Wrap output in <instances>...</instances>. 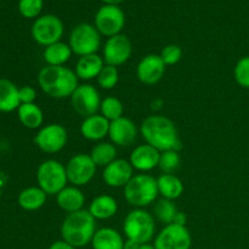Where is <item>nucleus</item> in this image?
Here are the masks:
<instances>
[{
    "label": "nucleus",
    "instance_id": "obj_1",
    "mask_svg": "<svg viewBox=\"0 0 249 249\" xmlns=\"http://www.w3.org/2000/svg\"><path fill=\"white\" fill-rule=\"evenodd\" d=\"M140 133L146 143L157 148L160 152L168 150H181V141L174 122L165 116L153 114L142 121Z\"/></svg>",
    "mask_w": 249,
    "mask_h": 249
},
{
    "label": "nucleus",
    "instance_id": "obj_2",
    "mask_svg": "<svg viewBox=\"0 0 249 249\" xmlns=\"http://www.w3.org/2000/svg\"><path fill=\"white\" fill-rule=\"evenodd\" d=\"M38 84L48 96L53 99L71 97L79 87V78L74 71L66 66H48L41 68L38 74Z\"/></svg>",
    "mask_w": 249,
    "mask_h": 249
},
{
    "label": "nucleus",
    "instance_id": "obj_3",
    "mask_svg": "<svg viewBox=\"0 0 249 249\" xmlns=\"http://www.w3.org/2000/svg\"><path fill=\"white\" fill-rule=\"evenodd\" d=\"M96 232V219L87 209L70 213L61 225L62 240L75 248H83L91 243Z\"/></svg>",
    "mask_w": 249,
    "mask_h": 249
},
{
    "label": "nucleus",
    "instance_id": "obj_4",
    "mask_svg": "<svg viewBox=\"0 0 249 249\" xmlns=\"http://www.w3.org/2000/svg\"><path fill=\"white\" fill-rule=\"evenodd\" d=\"M157 179L150 174H136L124 187V198L130 206L141 208L152 204L157 199Z\"/></svg>",
    "mask_w": 249,
    "mask_h": 249
},
{
    "label": "nucleus",
    "instance_id": "obj_5",
    "mask_svg": "<svg viewBox=\"0 0 249 249\" xmlns=\"http://www.w3.org/2000/svg\"><path fill=\"white\" fill-rule=\"evenodd\" d=\"M123 232L128 240L136 241L141 245L150 243L156 233L155 216L145 209H134L124 219Z\"/></svg>",
    "mask_w": 249,
    "mask_h": 249
},
{
    "label": "nucleus",
    "instance_id": "obj_6",
    "mask_svg": "<svg viewBox=\"0 0 249 249\" xmlns=\"http://www.w3.org/2000/svg\"><path fill=\"white\" fill-rule=\"evenodd\" d=\"M36 181L48 196H56L67 186L66 165L56 160H44L36 170Z\"/></svg>",
    "mask_w": 249,
    "mask_h": 249
},
{
    "label": "nucleus",
    "instance_id": "obj_7",
    "mask_svg": "<svg viewBox=\"0 0 249 249\" xmlns=\"http://www.w3.org/2000/svg\"><path fill=\"white\" fill-rule=\"evenodd\" d=\"M68 45L79 57L96 53L101 46V34L90 23H79L72 29Z\"/></svg>",
    "mask_w": 249,
    "mask_h": 249
},
{
    "label": "nucleus",
    "instance_id": "obj_8",
    "mask_svg": "<svg viewBox=\"0 0 249 249\" xmlns=\"http://www.w3.org/2000/svg\"><path fill=\"white\" fill-rule=\"evenodd\" d=\"M65 32L62 21L55 15H44L38 17L32 26V36L38 44L49 46L61 41Z\"/></svg>",
    "mask_w": 249,
    "mask_h": 249
},
{
    "label": "nucleus",
    "instance_id": "obj_9",
    "mask_svg": "<svg viewBox=\"0 0 249 249\" xmlns=\"http://www.w3.org/2000/svg\"><path fill=\"white\" fill-rule=\"evenodd\" d=\"M125 26V15L118 5L105 4L95 15V27L101 36H111L121 34Z\"/></svg>",
    "mask_w": 249,
    "mask_h": 249
},
{
    "label": "nucleus",
    "instance_id": "obj_10",
    "mask_svg": "<svg viewBox=\"0 0 249 249\" xmlns=\"http://www.w3.org/2000/svg\"><path fill=\"white\" fill-rule=\"evenodd\" d=\"M67 129L57 123H51L39 129L34 138V142L40 151L48 155H55L62 151L67 145Z\"/></svg>",
    "mask_w": 249,
    "mask_h": 249
},
{
    "label": "nucleus",
    "instance_id": "obj_11",
    "mask_svg": "<svg viewBox=\"0 0 249 249\" xmlns=\"http://www.w3.org/2000/svg\"><path fill=\"white\" fill-rule=\"evenodd\" d=\"M96 168V164L92 162L90 155L77 153L71 157L66 164L68 182L77 187L85 186L94 179Z\"/></svg>",
    "mask_w": 249,
    "mask_h": 249
},
{
    "label": "nucleus",
    "instance_id": "obj_12",
    "mask_svg": "<svg viewBox=\"0 0 249 249\" xmlns=\"http://www.w3.org/2000/svg\"><path fill=\"white\" fill-rule=\"evenodd\" d=\"M101 101L99 90L91 84L79 85L71 96L73 109L84 118L97 114V111H100V106H101Z\"/></svg>",
    "mask_w": 249,
    "mask_h": 249
},
{
    "label": "nucleus",
    "instance_id": "obj_13",
    "mask_svg": "<svg viewBox=\"0 0 249 249\" xmlns=\"http://www.w3.org/2000/svg\"><path fill=\"white\" fill-rule=\"evenodd\" d=\"M156 249H191L192 236L186 226L165 225L155 237Z\"/></svg>",
    "mask_w": 249,
    "mask_h": 249
},
{
    "label": "nucleus",
    "instance_id": "obj_14",
    "mask_svg": "<svg viewBox=\"0 0 249 249\" xmlns=\"http://www.w3.org/2000/svg\"><path fill=\"white\" fill-rule=\"evenodd\" d=\"M131 53H133V45L130 39L125 34H117L106 40L102 58L106 65L118 67L124 65L131 57Z\"/></svg>",
    "mask_w": 249,
    "mask_h": 249
},
{
    "label": "nucleus",
    "instance_id": "obj_15",
    "mask_svg": "<svg viewBox=\"0 0 249 249\" xmlns=\"http://www.w3.org/2000/svg\"><path fill=\"white\" fill-rule=\"evenodd\" d=\"M165 63L163 62L160 55L150 53L140 60L136 67V77L142 84L155 85L162 80L165 74Z\"/></svg>",
    "mask_w": 249,
    "mask_h": 249
},
{
    "label": "nucleus",
    "instance_id": "obj_16",
    "mask_svg": "<svg viewBox=\"0 0 249 249\" xmlns=\"http://www.w3.org/2000/svg\"><path fill=\"white\" fill-rule=\"evenodd\" d=\"M134 168L130 162L122 158H117L111 164L104 168L102 179L109 187H125V185L133 179Z\"/></svg>",
    "mask_w": 249,
    "mask_h": 249
},
{
    "label": "nucleus",
    "instance_id": "obj_17",
    "mask_svg": "<svg viewBox=\"0 0 249 249\" xmlns=\"http://www.w3.org/2000/svg\"><path fill=\"white\" fill-rule=\"evenodd\" d=\"M108 136L111 142L119 147H128L133 145L138 136V128L130 118L121 117L109 124Z\"/></svg>",
    "mask_w": 249,
    "mask_h": 249
},
{
    "label": "nucleus",
    "instance_id": "obj_18",
    "mask_svg": "<svg viewBox=\"0 0 249 249\" xmlns=\"http://www.w3.org/2000/svg\"><path fill=\"white\" fill-rule=\"evenodd\" d=\"M160 152L157 148L152 147L148 143L139 145L131 151L129 162L133 165V168L139 172H150L155 168H158L160 163Z\"/></svg>",
    "mask_w": 249,
    "mask_h": 249
},
{
    "label": "nucleus",
    "instance_id": "obj_19",
    "mask_svg": "<svg viewBox=\"0 0 249 249\" xmlns=\"http://www.w3.org/2000/svg\"><path fill=\"white\" fill-rule=\"evenodd\" d=\"M111 122L101 114H94L84 118L80 124V134L89 141H100L108 135Z\"/></svg>",
    "mask_w": 249,
    "mask_h": 249
},
{
    "label": "nucleus",
    "instance_id": "obj_20",
    "mask_svg": "<svg viewBox=\"0 0 249 249\" xmlns=\"http://www.w3.org/2000/svg\"><path fill=\"white\" fill-rule=\"evenodd\" d=\"M56 202L57 206L66 213H74V212L82 211L85 204V196L82 190L77 186H66L56 195Z\"/></svg>",
    "mask_w": 249,
    "mask_h": 249
},
{
    "label": "nucleus",
    "instance_id": "obj_21",
    "mask_svg": "<svg viewBox=\"0 0 249 249\" xmlns=\"http://www.w3.org/2000/svg\"><path fill=\"white\" fill-rule=\"evenodd\" d=\"M104 66V58L97 53H92V55L79 57V60L77 61V65H75L74 72L79 79L91 80L94 78H97Z\"/></svg>",
    "mask_w": 249,
    "mask_h": 249
},
{
    "label": "nucleus",
    "instance_id": "obj_22",
    "mask_svg": "<svg viewBox=\"0 0 249 249\" xmlns=\"http://www.w3.org/2000/svg\"><path fill=\"white\" fill-rule=\"evenodd\" d=\"M88 211L96 220H107L117 214L118 203L109 195H100L92 199Z\"/></svg>",
    "mask_w": 249,
    "mask_h": 249
},
{
    "label": "nucleus",
    "instance_id": "obj_23",
    "mask_svg": "<svg viewBox=\"0 0 249 249\" xmlns=\"http://www.w3.org/2000/svg\"><path fill=\"white\" fill-rule=\"evenodd\" d=\"M124 238L116 229L102 228L96 230L91 241L92 249H123Z\"/></svg>",
    "mask_w": 249,
    "mask_h": 249
},
{
    "label": "nucleus",
    "instance_id": "obj_24",
    "mask_svg": "<svg viewBox=\"0 0 249 249\" xmlns=\"http://www.w3.org/2000/svg\"><path fill=\"white\" fill-rule=\"evenodd\" d=\"M158 192L162 198L175 201L184 194V184L175 174H162L157 179Z\"/></svg>",
    "mask_w": 249,
    "mask_h": 249
},
{
    "label": "nucleus",
    "instance_id": "obj_25",
    "mask_svg": "<svg viewBox=\"0 0 249 249\" xmlns=\"http://www.w3.org/2000/svg\"><path fill=\"white\" fill-rule=\"evenodd\" d=\"M19 105L18 88L11 80L0 78V112H12Z\"/></svg>",
    "mask_w": 249,
    "mask_h": 249
},
{
    "label": "nucleus",
    "instance_id": "obj_26",
    "mask_svg": "<svg viewBox=\"0 0 249 249\" xmlns=\"http://www.w3.org/2000/svg\"><path fill=\"white\" fill-rule=\"evenodd\" d=\"M73 55L72 49L63 41L46 46L43 51V58L48 66H65Z\"/></svg>",
    "mask_w": 249,
    "mask_h": 249
},
{
    "label": "nucleus",
    "instance_id": "obj_27",
    "mask_svg": "<svg viewBox=\"0 0 249 249\" xmlns=\"http://www.w3.org/2000/svg\"><path fill=\"white\" fill-rule=\"evenodd\" d=\"M48 195L39 186L27 187L18 195V204L22 209L34 212L40 209L45 204Z\"/></svg>",
    "mask_w": 249,
    "mask_h": 249
},
{
    "label": "nucleus",
    "instance_id": "obj_28",
    "mask_svg": "<svg viewBox=\"0 0 249 249\" xmlns=\"http://www.w3.org/2000/svg\"><path fill=\"white\" fill-rule=\"evenodd\" d=\"M17 114L22 125L28 129L40 128L44 122V113L36 104H21L17 108Z\"/></svg>",
    "mask_w": 249,
    "mask_h": 249
},
{
    "label": "nucleus",
    "instance_id": "obj_29",
    "mask_svg": "<svg viewBox=\"0 0 249 249\" xmlns=\"http://www.w3.org/2000/svg\"><path fill=\"white\" fill-rule=\"evenodd\" d=\"M90 157L96 167L105 168L111 164L114 160H117V147L112 142L102 141L91 148Z\"/></svg>",
    "mask_w": 249,
    "mask_h": 249
},
{
    "label": "nucleus",
    "instance_id": "obj_30",
    "mask_svg": "<svg viewBox=\"0 0 249 249\" xmlns=\"http://www.w3.org/2000/svg\"><path fill=\"white\" fill-rule=\"evenodd\" d=\"M179 209L175 206L174 201L167 198L157 199L153 207V216L164 225H170L174 223V218Z\"/></svg>",
    "mask_w": 249,
    "mask_h": 249
},
{
    "label": "nucleus",
    "instance_id": "obj_31",
    "mask_svg": "<svg viewBox=\"0 0 249 249\" xmlns=\"http://www.w3.org/2000/svg\"><path fill=\"white\" fill-rule=\"evenodd\" d=\"M100 112H101V116L108 119L109 122H113L123 117L124 106L119 99L114 96H108L101 101Z\"/></svg>",
    "mask_w": 249,
    "mask_h": 249
},
{
    "label": "nucleus",
    "instance_id": "obj_32",
    "mask_svg": "<svg viewBox=\"0 0 249 249\" xmlns=\"http://www.w3.org/2000/svg\"><path fill=\"white\" fill-rule=\"evenodd\" d=\"M180 163H181V157H180V153L178 151H163V152H160L158 168L163 174H174L179 169Z\"/></svg>",
    "mask_w": 249,
    "mask_h": 249
},
{
    "label": "nucleus",
    "instance_id": "obj_33",
    "mask_svg": "<svg viewBox=\"0 0 249 249\" xmlns=\"http://www.w3.org/2000/svg\"><path fill=\"white\" fill-rule=\"evenodd\" d=\"M97 83L102 89L111 90L118 84L119 82V72L118 68L114 66H109L105 63L104 68L101 70L100 74L97 75Z\"/></svg>",
    "mask_w": 249,
    "mask_h": 249
},
{
    "label": "nucleus",
    "instance_id": "obj_34",
    "mask_svg": "<svg viewBox=\"0 0 249 249\" xmlns=\"http://www.w3.org/2000/svg\"><path fill=\"white\" fill-rule=\"evenodd\" d=\"M235 80L241 88L249 89V56L240 58L233 70Z\"/></svg>",
    "mask_w": 249,
    "mask_h": 249
},
{
    "label": "nucleus",
    "instance_id": "obj_35",
    "mask_svg": "<svg viewBox=\"0 0 249 249\" xmlns=\"http://www.w3.org/2000/svg\"><path fill=\"white\" fill-rule=\"evenodd\" d=\"M160 56L163 62L165 63V66H174L181 60L182 49L177 44H169L162 49Z\"/></svg>",
    "mask_w": 249,
    "mask_h": 249
},
{
    "label": "nucleus",
    "instance_id": "obj_36",
    "mask_svg": "<svg viewBox=\"0 0 249 249\" xmlns=\"http://www.w3.org/2000/svg\"><path fill=\"white\" fill-rule=\"evenodd\" d=\"M43 0H19L18 10L26 18H34L43 9Z\"/></svg>",
    "mask_w": 249,
    "mask_h": 249
},
{
    "label": "nucleus",
    "instance_id": "obj_37",
    "mask_svg": "<svg viewBox=\"0 0 249 249\" xmlns=\"http://www.w3.org/2000/svg\"><path fill=\"white\" fill-rule=\"evenodd\" d=\"M18 96L21 104H34L36 99V91L34 88L24 85L21 89H18Z\"/></svg>",
    "mask_w": 249,
    "mask_h": 249
},
{
    "label": "nucleus",
    "instance_id": "obj_38",
    "mask_svg": "<svg viewBox=\"0 0 249 249\" xmlns=\"http://www.w3.org/2000/svg\"><path fill=\"white\" fill-rule=\"evenodd\" d=\"M49 249H77V248L71 246L70 243H67L66 241L58 240V241H55V242L49 247Z\"/></svg>",
    "mask_w": 249,
    "mask_h": 249
},
{
    "label": "nucleus",
    "instance_id": "obj_39",
    "mask_svg": "<svg viewBox=\"0 0 249 249\" xmlns=\"http://www.w3.org/2000/svg\"><path fill=\"white\" fill-rule=\"evenodd\" d=\"M187 223V215L184 213V212H178L177 215L174 218V223L175 225H180V226H186Z\"/></svg>",
    "mask_w": 249,
    "mask_h": 249
},
{
    "label": "nucleus",
    "instance_id": "obj_40",
    "mask_svg": "<svg viewBox=\"0 0 249 249\" xmlns=\"http://www.w3.org/2000/svg\"><path fill=\"white\" fill-rule=\"evenodd\" d=\"M140 247H141V243L136 242V241H133V240H128V238H126L125 242H124L123 249H140Z\"/></svg>",
    "mask_w": 249,
    "mask_h": 249
},
{
    "label": "nucleus",
    "instance_id": "obj_41",
    "mask_svg": "<svg viewBox=\"0 0 249 249\" xmlns=\"http://www.w3.org/2000/svg\"><path fill=\"white\" fill-rule=\"evenodd\" d=\"M105 4H108V5H118L121 2H123L124 0H102Z\"/></svg>",
    "mask_w": 249,
    "mask_h": 249
},
{
    "label": "nucleus",
    "instance_id": "obj_42",
    "mask_svg": "<svg viewBox=\"0 0 249 249\" xmlns=\"http://www.w3.org/2000/svg\"><path fill=\"white\" fill-rule=\"evenodd\" d=\"M140 249H156L155 245H151V243H145V245H141Z\"/></svg>",
    "mask_w": 249,
    "mask_h": 249
}]
</instances>
